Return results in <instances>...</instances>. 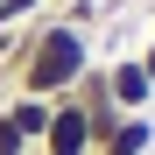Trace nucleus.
Returning <instances> with one entry per match:
<instances>
[{
    "label": "nucleus",
    "instance_id": "nucleus-1",
    "mask_svg": "<svg viewBox=\"0 0 155 155\" xmlns=\"http://www.w3.org/2000/svg\"><path fill=\"white\" fill-rule=\"evenodd\" d=\"M99 57L92 49V35L85 28H71V21H57V14H35L28 21V42H21V57H14V71L0 78L7 92H28V99H71V85L85 78V64Z\"/></svg>",
    "mask_w": 155,
    "mask_h": 155
},
{
    "label": "nucleus",
    "instance_id": "nucleus-2",
    "mask_svg": "<svg viewBox=\"0 0 155 155\" xmlns=\"http://www.w3.org/2000/svg\"><path fill=\"white\" fill-rule=\"evenodd\" d=\"M35 155H92V120L78 113V99H57L49 106V127H42Z\"/></svg>",
    "mask_w": 155,
    "mask_h": 155
},
{
    "label": "nucleus",
    "instance_id": "nucleus-3",
    "mask_svg": "<svg viewBox=\"0 0 155 155\" xmlns=\"http://www.w3.org/2000/svg\"><path fill=\"white\" fill-rule=\"evenodd\" d=\"M99 64H106V92H113L120 113H155V85L134 57H99Z\"/></svg>",
    "mask_w": 155,
    "mask_h": 155
},
{
    "label": "nucleus",
    "instance_id": "nucleus-4",
    "mask_svg": "<svg viewBox=\"0 0 155 155\" xmlns=\"http://www.w3.org/2000/svg\"><path fill=\"white\" fill-rule=\"evenodd\" d=\"M92 155H155V113H120L92 141Z\"/></svg>",
    "mask_w": 155,
    "mask_h": 155
},
{
    "label": "nucleus",
    "instance_id": "nucleus-5",
    "mask_svg": "<svg viewBox=\"0 0 155 155\" xmlns=\"http://www.w3.org/2000/svg\"><path fill=\"white\" fill-rule=\"evenodd\" d=\"M49 106H57V99H28V92H14L0 113H7V120H14V134L35 148V141H42V127H49Z\"/></svg>",
    "mask_w": 155,
    "mask_h": 155
},
{
    "label": "nucleus",
    "instance_id": "nucleus-6",
    "mask_svg": "<svg viewBox=\"0 0 155 155\" xmlns=\"http://www.w3.org/2000/svg\"><path fill=\"white\" fill-rule=\"evenodd\" d=\"M49 14H57V21H71V28H99V21H106V0H57V7H49Z\"/></svg>",
    "mask_w": 155,
    "mask_h": 155
},
{
    "label": "nucleus",
    "instance_id": "nucleus-7",
    "mask_svg": "<svg viewBox=\"0 0 155 155\" xmlns=\"http://www.w3.org/2000/svg\"><path fill=\"white\" fill-rule=\"evenodd\" d=\"M49 0H0V28H21V21H35Z\"/></svg>",
    "mask_w": 155,
    "mask_h": 155
},
{
    "label": "nucleus",
    "instance_id": "nucleus-8",
    "mask_svg": "<svg viewBox=\"0 0 155 155\" xmlns=\"http://www.w3.org/2000/svg\"><path fill=\"white\" fill-rule=\"evenodd\" d=\"M0 155H35L28 141H21V134H14V120H7V113H0Z\"/></svg>",
    "mask_w": 155,
    "mask_h": 155
},
{
    "label": "nucleus",
    "instance_id": "nucleus-9",
    "mask_svg": "<svg viewBox=\"0 0 155 155\" xmlns=\"http://www.w3.org/2000/svg\"><path fill=\"white\" fill-rule=\"evenodd\" d=\"M134 64H141V71H148V85H155V35H148V42H141V49H134Z\"/></svg>",
    "mask_w": 155,
    "mask_h": 155
},
{
    "label": "nucleus",
    "instance_id": "nucleus-10",
    "mask_svg": "<svg viewBox=\"0 0 155 155\" xmlns=\"http://www.w3.org/2000/svg\"><path fill=\"white\" fill-rule=\"evenodd\" d=\"M49 7H57V0H49Z\"/></svg>",
    "mask_w": 155,
    "mask_h": 155
}]
</instances>
